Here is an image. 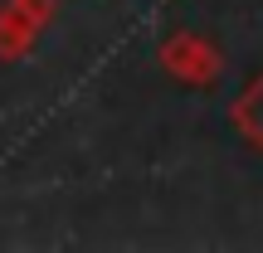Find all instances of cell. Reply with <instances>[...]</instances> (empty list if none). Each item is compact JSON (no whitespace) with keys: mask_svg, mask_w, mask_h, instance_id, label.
Listing matches in <instances>:
<instances>
[{"mask_svg":"<svg viewBox=\"0 0 263 253\" xmlns=\"http://www.w3.org/2000/svg\"><path fill=\"white\" fill-rule=\"evenodd\" d=\"M156 59H161V68H166L171 78H180V83H190V88H210L224 73V54H219L205 34H195V29L166 34L161 49H156Z\"/></svg>","mask_w":263,"mask_h":253,"instance_id":"obj_1","label":"cell"},{"mask_svg":"<svg viewBox=\"0 0 263 253\" xmlns=\"http://www.w3.org/2000/svg\"><path fill=\"white\" fill-rule=\"evenodd\" d=\"M34 44H39V25L15 0H5V5H0V59H5V64H20Z\"/></svg>","mask_w":263,"mask_h":253,"instance_id":"obj_2","label":"cell"},{"mask_svg":"<svg viewBox=\"0 0 263 253\" xmlns=\"http://www.w3.org/2000/svg\"><path fill=\"white\" fill-rule=\"evenodd\" d=\"M229 122H234V131L263 156V73L239 93V103L229 107Z\"/></svg>","mask_w":263,"mask_h":253,"instance_id":"obj_3","label":"cell"},{"mask_svg":"<svg viewBox=\"0 0 263 253\" xmlns=\"http://www.w3.org/2000/svg\"><path fill=\"white\" fill-rule=\"evenodd\" d=\"M15 5H20V10H25V15H29V20H34V25H39V29H44V25H49V20H54V0H15Z\"/></svg>","mask_w":263,"mask_h":253,"instance_id":"obj_4","label":"cell"}]
</instances>
